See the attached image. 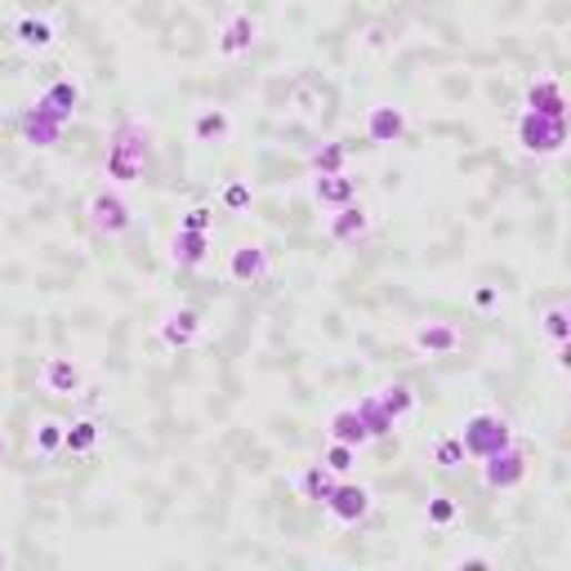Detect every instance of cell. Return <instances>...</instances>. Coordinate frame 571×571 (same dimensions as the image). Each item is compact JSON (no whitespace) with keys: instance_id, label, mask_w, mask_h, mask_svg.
<instances>
[{"instance_id":"obj_1","label":"cell","mask_w":571,"mask_h":571,"mask_svg":"<svg viewBox=\"0 0 571 571\" xmlns=\"http://www.w3.org/2000/svg\"><path fill=\"white\" fill-rule=\"evenodd\" d=\"M152 157H157V139H152V126L139 121V117H121L108 134V157H103V179L112 188H134L148 179L152 170Z\"/></svg>"},{"instance_id":"obj_2","label":"cell","mask_w":571,"mask_h":571,"mask_svg":"<svg viewBox=\"0 0 571 571\" xmlns=\"http://www.w3.org/2000/svg\"><path fill=\"white\" fill-rule=\"evenodd\" d=\"M455 438L464 442V455H469V460H487V455H495L500 447L518 442V438H513V420H509L504 411H495V407L469 411Z\"/></svg>"},{"instance_id":"obj_3","label":"cell","mask_w":571,"mask_h":571,"mask_svg":"<svg viewBox=\"0 0 571 571\" xmlns=\"http://www.w3.org/2000/svg\"><path fill=\"white\" fill-rule=\"evenodd\" d=\"M86 223H90V232H94V237H108V241L126 237V232L134 228V206H130L126 188L103 183V188L86 201Z\"/></svg>"},{"instance_id":"obj_4","label":"cell","mask_w":571,"mask_h":571,"mask_svg":"<svg viewBox=\"0 0 571 571\" xmlns=\"http://www.w3.org/2000/svg\"><path fill=\"white\" fill-rule=\"evenodd\" d=\"M513 143H518V152H527V157H558V152L567 148V121L522 112L518 126H513Z\"/></svg>"},{"instance_id":"obj_5","label":"cell","mask_w":571,"mask_h":571,"mask_svg":"<svg viewBox=\"0 0 571 571\" xmlns=\"http://www.w3.org/2000/svg\"><path fill=\"white\" fill-rule=\"evenodd\" d=\"M527 473H531V455L518 442H509L482 460V487L487 491H518L527 482Z\"/></svg>"},{"instance_id":"obj_6","label":"cell","mask_w":571,"mask_h":571,"mask_svg":"<svg viewBox=\"0 0 571 571\" xmlns=\"http://www.w3.org/2000/svg\"><path fill=\"white\" fill-rule=\"evenodd\" d=\"M322 509H327V518H331L335 527H358V522H367V518H371L375 495H371L362 482L340 478V482H335V491L322 500Z\"/></svg>"},{"instance_id":"obj_7","label":"cell","mask_w":571,"mask_h":571,"mask_svg":"<svg viewBox=\"0 0 571 571\" xmlns=\"http://www.w3.org/2000/svg\"><path fill=\"white\" fill-rule=\"evenodd\" d=\"M72 121L63 117V112H54L41 94H37V103L19 117V139L28 143V148H37V152H46V148H54L59 139H63V130H68Z\"/></svg>"},{"instance_id":"obj_8","label":"cell","mask_w":571,"mask_h":571,"mask_svg":"<svg viewBox=\"0 0 571 571\" xmlns=\"http://www.w3.org/2000/svg\"><path fill=\"white\" fill-rule=\"evenodd\" d=\"M223 272H228L232 286H259V281L272 277V254H268L263 241H237L228 250V268Z\"/></svg>"},{"instance_id":"obj_9","label":"cell","mask_w":571,"mask_h":571,"mask_svg":"<svg viewBox=\"0 0 571 571\" xmlns=\"http://www.w3.org/2000/svg\"><path fill=\"white\" fill-rule=\"evenodd\" d=\"M362 134L375 148H393V143H402L411 134V117L398 103H371L367 108V121H362Z\"/></svg>"},{"instance_id":"obj_10","label":"cell","mask_w":571,"mask_h":571,"mask_svg":"<svg viewBox=\"0 0 571 571\" xmlns=\"http://www.w3.org/2000/svg\"><path fill=\"white\" fill-rule=\"evenodd\" d=\"M201 335H206V322H201V313H197V309H188V304L170 309V313L157 322V340H161L170 353H188V349H197V344H201Z\"/></svg>"},{"instance_id":"obj_11","label":"cell","mask_w":571,"mask_h":571,"mask_svg":"<svg viewBox=\"0 0 571 571\" xmlns=\"http://www.w3.org/2000/svg\"><path fill=\"white\" fill-rule=\"evenodd\" d=\"M254 41H259V19H254L250 10H232V14L223 19L219 37H214V50H219V59L237 63V59H246V54L254 50Z\"/></svg>"},{"instance_id":"obj_12","label":"cell","mask_w":571,"mask_h":571,"mask_svg":"<svg viewBox=\"0 0 571 571\" xmlns=\"http://www.w3.org/2000/svg\"><path fill=\"white\" fill-rule=\"evenodd\" d=\"M411 349L420 358H451V353L464 349V331L455 322H447V318H433V322H420L411 331Z\"/></svg>"},{"instance_id":"obj_13","label":"cell","mask_w":571,"mask_h":571,"mask_svg":"<svg viewBox=\"0 0 571 571\" xmlns=\"http://www.w3.org/2000/svg\"><path fill=\"white\" fill-rule=\"evenodd\" d=\"M371 228H375V214L362 206V197L340 206V210H331V219H327V237L335 246H362L371 237Z\"/></svg>"},{"instance_id":"obj_14","label":"cell","mask_w":571,"mask_h":571,"mask_svg":"<svg viewBox=\"0 0 571 571\" xmlns=\"http://www.w3.org/2000/svg\"><path fill=\"white\" fill-rule=\"evenodd\" d=\"M10 37H14V46L23 54H50L59 46V23L46 19V14H19L14 28H10Z\"/></svg>"},{"instance_id":"obj_15","label":"cell","mask_w":571,"mask_h":571,"mask_svg":"<svg viewBox=\"0 0 571 571\" xmlns=\"http://www.w3.org/2000/svg\"><path fill=\"white\" fill-rule=\"evenodd\" d=\"M37 380L50 398H81V389H86V371L72 358H46Z\"/></svg>"},{"instance_id":"obj_16","label":"cell","mask_w":571,"mask_h":571,"mask_svg":"<svg viewBox=\"0 0 571 571\" xmlns=\"http://www.w3.org/2000/svg\"><path fill=\"white\" fill-rule=\"evenodd\" d=\"M309 197L322 206V210H340L349 201H358V179L349 170H335V174H313L309 179Z\"/></svg>"},{"instance_id":"obj_17","label":"cell","mask_w":571,"mask_h":571,"mask_svg":"<svg viewBox=\"0 0 571 571\" xmlns=\"http://www.w3.org/2000/svg\"><path fill=\"white\" fill-rule=\"evenodd\" d=\"M188 134H192L197 148H219V143L232 139V112L228 108H197Z\"/></svg>"},{"instance_id":"obj_18","label":"cell","mask_w":571,"mask_h":571,"mask_svg":"<svg viewBox=\"0 0 571 571\" xmlns=\"http://www.w3.org/2000/svg\"><path fill=\"white\" fill-rule=\"evenodd\" d=\"M210 232H188V228H174V237H170V263L179 268V272H192V268H201L206 259H210Z\"/></svg>"},{"instance_id":"obj_19","label":"cell","mask_w":571,"mask_h":571,"mask_svg":"<svg viewBox=\"0 0 571 571\" xmlns=\"http://www.w3.org/2000/svg\"><path fill=\"white\" fill-rule=\"evenodd\" d=\"M527 112L535 117H553V121H567V94H562V81L558 77H540L527 86Z\"/></svg>"},{"instance_id":"obj_20","label":"cell","mask_w":571,"mask_h":571,"mask_svg":"<svg viewBox=\"0 0 571 571\" xmlns=\"http://www.w3.org/2000/svg\"><path fill=\"white\" fill-rule=\"evenodd\" d=\"M327 438L331 442H349V447H371V433H367V424H362V415H358V407L353 402H344V407H335L331 415H327Z\"/></svg>"},{"instance_id":"obj_21","label":"cell","mask_w":571,"mask_h":571,"mask_svg":"<svg viewBox=\"0 0 571 571\" xmlns=\"http://www.w3.org/2000/svg\"><path fill=\"white\" fill-rule=\"evenodd\" d=\"M99 442H103V424H99V415H94V411H90V415L68 420V429H63V451H68V455L86 460V455H94V451H99Z\"/></svg>"},{"instance_id":"obj_22","label":"cell","mask_w":571,"mask_h":571,"mask_svg":"<svg viewBox=\"0 0 571 571\" xmlns=\"http://www.w3.org/2000/svg\"><path fill=\"white\" fill-rule=\"evenodd\" d=\"M375 398H380V407H384V415H389L393 424H407V420L415 415V407H420V393H415L407 380H389V384H380V389H375Z\"/></svg>"},{"instance_id":"obj_23","label":"cell","mask_w":571,"mask_h":571,"mask_svg":"<svg viewBox=\"0 0 571 571\" xmlns=\"http://www.w3.org/2000/svg\"><path fill=\"white\" fill-rule=\"evenodd\" d=\"M63 429H68V420H59V415H41L37 424H32V455H41V460H54V455H63Z\"/></svg>"},{"instance_id":"obj_24","label":"cell","mask_w":571,"mask_h":571,"mask_svg":"<svg viewBox=\"0 0 571 571\" xmlns=\"http://www.w3.org/2000/svg\"><path fill=\"white\" fill-rule=\"evenodd\" d=\"M41 99H46L54 112H63V117L72 121V117L81 112V103H86V90H81L72 77H59V81H50V86L41 90Z\"/></svg>"},{"instance_id":"obj_25","label":"cell","mask_w":571,"mask_h":571,"mask_svg":"<svg viewBox=\"0 0 571 571\" xmlns=\"http://www.w3.org/2000/svg\"><path fill=\"white\" fill-rule=\"evenodd\" d=\"M335 473L327 469V464H309V469H300V478H295V491H300V500H309V504H322L331 491H335Z\"/></svg>"},{"instance_id":"obj_26","label":"cell","mask_w":571,"mask_h":571,"mask_svg":"<svg viewBox=\"0 0 571 571\" xmlns=\"http://www.w3.org/2000/svg\"><path fill=\"white\" fill-rule=\"evenodd\" d=\"M349 152H353V143H349V139H327L322 148H313L309 170H313V174H335V170H349Z\"/></svg>"},{"instance_id":"obj_27","label":"cell","mask_w":571,"mask_h":571,"mask_svg":"<svg viewBox=\"0 0 571 571\" xmlns=\"http://www.w3.org/2000/svg\"><path fill=\"white\" fill-rule=\"evenodd\" d=\"M540 335H544L549 349H562L571 340V313H567V304H549L540 313Z\"/></svg>"},{"instance_id":"obj_28","label":"cell","mask_w":571,"mask_h":571,"mask_svg":"<svg viewBox=\"0 0 571 571\" xmlns=\"http://www.w3.org/2000/svg\"><path fill=\"white\" fill-rule=\"evenodd\" d=\"M464 442L455 438V433H442L438 442H433V451H429V464L438 469V473H455V469H464Z\"/></svg>"},{"instance_id":"obj_29","label":"cell","mask_w":571,"mask_h":571,"mask_svg":"<svg viewBox=\"0 0 571 571\" xmlns=\"http://www.w3.org/2000/svg\"><path fill=\"white\" fill-rule=\"evenodd\" d=\"M254 206V183L250 179H223V188H219V210H228V214H246Z\"/></svg>"},{"instance_id":"obj_30","label":"cell","mask_w":571,"mask_h":571,"mask_svg":"<svg viewBox=\"0 0 571 571\" xmlns=\"http://www.w3.org/2000/svg\"><path fill=\"white\" fill-rule=\"evenodd\" d=\"M358 407V415H362V424H367V433H371V442H380V438H389L398 424L384 415V407H380V398L375 393H367V398H358L353 402Z\"/></svg>"},{"instance_id":"obj_31","label":"cell","mask_w":571,"mask_h":571,"mask_svg":"<svg viewBox=\"0 0 571 571\" xmlns=\"http://www.w3.org/2000/svg\"><path fill=\"white\" fill-rule=\"evenodd\" d=\"M424 522H429V527H438V531L455 527V522H460V500H455V495H447V491L429 495V504H424Z\"/></svg>"},{"instance_id":"obj_32","label":"cell","mask_w":571,"mask_h":571,"mask_svg":"<svg viewBox=\"0 0 571 571\" xmlns=\"http://www.w3.org/2000/svg\"><path fill=\"white\" fill-rule=\"evenodd\" d=\"M318 464H327L335 478H349V473L358 469V447H349V442H327V451H322Z\"/></svg>"},{"instance_id":"obj_33","label":"cell","mask_w":571,"mask_h":571,"mask_svg":"<svg viewBox=\"0 0 571 571\" xmlns=\"http://www.w3.org/2000/svg\"><path fill=\"white\" fill-rule=\"evenodd\" d=\"M179 228H188V232H214V206H188L183 214H179Z\"/></svg>"},{"instance_id":"obj_34","label":"cell","mask_w":571,"mask_h":571,"mask_svg":"<svg viewBox=\"0 0 571 571\" xmlns=\"http://www.w3.org/2000/svg\"><path fill=\"white\" fill-rule=\"evenodd\" d=\"M473 309H482V313L500 309V286H473Z\"/></svg>"},{"instance_id":"obj_35","label":"cell","mask_w":571,"mask_h":571,"mask_svg":"<svg viewBox=\"0 0 571 571\" xmlns=\"http://www.w3.org/2000/svg\"><path fill=\"white\" fill-rule=\"evenodd\" d=\"M455 567H460V571H478V567H491V558H487V553H473V558H460Z\"/></svg>"},{"instance_id":"obj_36","label":"cell","mask_w":571,"mask_h":571,"mask_svg":"<svg viewBox=\"0 0 571 571\" xmlns=\"http://www.w3.org/2000/svg\"><path fill=\"white\" fill-rule=\"evenodd\" d=\"M6 455H10V438H6V433H0V460H6Z\"/></svg>"},{"instance_id":"obj_37","label":"cell","mask_w":571,"mask_h":571,"mask_svg":"<svg viewBox=\"0 0 571 571\" xmlns=\"http://www.w3.org/2000/svg\"><path fill=\"white\" fill-rule=\"evenodd\" d=\"M0 567H10V549L6 544H0Z\"/></svg>"}]
</instances>
